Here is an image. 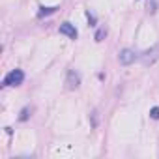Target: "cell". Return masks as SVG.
<instances>
[{"instance_id": "30bf717a", "label": "cell", "mask_w": 159, "mask_h": 159, "mask_svg": "<svg viewBox=\"0 0 159 159\" xmlns=\"http://www.w3.org/2000/svg\"><path fill=\"white\" fill-rule=\"evenodd\" d=\"M150 118H153V120H159V107H153V109L150 111Z\"/></svg>"}, {"instance_id": "277c9868", "label": "cell", "mask_w": 159, "mask_h": 159, "mask_svg": "<svg viewBox=\"0 0 159 159\" xmlns=\"http://www.w3.org/2000/svg\"><path fill=\"white\" fill-rule=\"evenodd\" d=\"M118 60H120L122 66H129V64H133V62L137 60V54H135V51H131V49H124V51H120Z\"/></svg>"}, {"instance_id": "52a82bcc", "label": "cell", "mask_w": 159, "mask_h": 159, "mask_svg": "<svg viewBox=\"0 0 159 159\" xmlns=\"http://www.w3.org/2000/svg\"><path fill=\"white\" fill-rule=\"evenodd\" d=\"M28 116H30V109H28V107H25V109L21 111V114H19V120H21V122H26V120H28Z\"/></svg>"}, {"instance_id": "9c48e42d", "label": "cell", "mask_w": 159, "mask_h": 159, "mask_svg": "<svg viewBox=\"0 0 159 159\" xmlns=\"http://www.w3.org/2000/svg\"><path fill=\"white\" fill-rule=\"evenodd\" d=\"M107 36V30L105 28H101V30H98V34H96V41H103V38Z\"/></svg>"}, {"instance_id": "5b68a950", "label": "cell", "mask_w": 159, "mask_h": 159, "mask_svg": "<svg viewBox=\"0 0 159 159\" xmlns=\"http://www.w3.org/2000/svg\"><path fill=\"white\" fill-rule=\"evenodd\" d=\"M60 34L67 36L69 39H77V36H79L77 28H75L71 23H62V25H60Z\"/></svg>"}, {"instance_id": "ba28073f", "label": "cell", "mask_w": 159, "mask_h": 159, "mask_svg": "<svg viewBox=\"0 0 159 159\" xmlns=\"http://www.w3.org/2000/svg\"><path fill=\"white\" fill-rule=\"evenodd\" d=\"M148 11L155 13L157 11V0H148Z\"/></svg>"}, {"instance_id": "8fae6325", "label": "cell", "mask_w": 159, "mask_h": 159, "mask_svg": "<svg viewBox=\"0 0 159 159\" xmlns=\"http://www.w3.org/2000/svg\"><path fill=\"white\" fill-rule=\"evenodd\" d=\"M86 17H88V21H90V25H96V15H94L90 10L86 11Z\"/></svg>"}, {"instance_id": "7a4b0ae2", "label": "cell", "mask_w": 159, "mask_h": 159, "mask_svg": "<svg viewBox=\"0 0 159 159\" xmlns=\"http://www.w3.org/2000/svg\"><path fill=\"white\" fill-rule=\"evenodd\" d=\"M155 60H159V45H155V47H152L140 54V62L144 66H152Z\"/></svg>"}, {"instance_id": "3957f363", "label": "cell", "mask_w": 159, "mask_h": 159, "mask_svg": "<svg viewBox=\"0 0 159 159\" xmlns=\"http://www.w3.org/2000/svg\"><path fill=\"white\" fill-rule=\"evenodd\" d=\"M66 84H67L69 90L79 88V84H81V75H79L75 69H69L67 71V77H66Z\"/></svg>"}, {"instance_id": "8992f818", "label": "cell", "mask_w": 159, "mask_h": 159, "mask_svg": "<svg viewBox=\"0 0 159 159\" xmlns=\"http://www.w3.org/2000/svg\"><path fill=\"white\" fill-rule=\"evenodd\" d=\"M56 10H58L56 6H54V8H45V6H41V8H39V11H38V17L41 19V17H45V15H51V13H54Z\"/></svg>"}, {"instance_id": "6da1fadb", "label": "cell", "mask_w": 159, "mask_h": 159, "mask_svg": "<svg viewBox=\"0 0 159 159\" xmlns=\"http://www.w3.org/2000/svg\"><path fill=\"white\" fill-rule=\"evenodd\" d=\"M23 81H25L23 69H13L4 77V86H19V84H23Z\"/></svg>"}]
</instances>
